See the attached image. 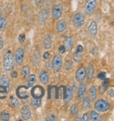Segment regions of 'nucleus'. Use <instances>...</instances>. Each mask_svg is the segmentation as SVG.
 I'll return each instance as SVG.
<instances>
[{
    "label": "nucleus",
    "mask_w": 114,
    "mask_h": 121,
    "mask_svg": "<svg viewBox=\"0 0 114 121\" xmlns=\"http://www.w3.org/2000/svg\"><path fill=\"white\" fill-rule=\"evenodd\" d=\"M14 55L12 51H7L3 60V67L5 71H11L14 68Z\"/></svg>",
    "instance_id": "1"
},
{
    "label": "nucleus",
    "mask_w": 114,
    "mask_h": 121,
    "mask_svg": "<svg viewBox=\"0 0 114 121\" xmlns=\"http://www.w3.org/2000/svg\"><path fill=\"white\" fill-rule=\"evenodd\" d=\"M94 109L96 110V112H107L110 109V104L105 99H98L94 104Z\"/></svg>",
    "instance_id": "2"
},
{
    "label": "nucleus",
    "mask_w": 114,
    "mask_h": 121,
    "mask_svg": "<svg viewBox=\"0 0 114 121\" xmlns=\"http://www.w3.org/2000/svg\"><path fill=\"white\" fill-rule=\"evenodd\" d=\"M84 22H85V17L83 13L81 12H77L72 17V23L75 26V27L80 28L83 26Z\"/></svg>",
    "instance_id": "3"
},
{
    "label": "nucleus",
    "mask_w": 114,
    "mask_h": 121,
    "mask_svg": "<svg viewBox=\"0 0 114 121\" xmlns=\"http://www.w3.org/2000/svg\"><path fill=\"white\" fill-rule=\"evenodd\" d=\"M62 67V57L61 55H55L52 60V69L55 72H59Z\"/></svg>",
    "instance_id": "4"
},
{
    "label": "nucleus",
    "mask_w": 114,
    "mask_h": 121,
    "mask_svg": "<svg viewBox=\"0 0 114 121\" xmlns=\"http://www.w3.org/2000/svg\"><path fill=\"white\" fill-rule=\"evenodd\" d=\"M96 6H97L96 0H87L85 2V5H84V11L86 12V14L88 15L92 14L95 12Z\"/></svg>",
    "instance_id": "5"
},
{
    "label": "nucleus",
    "mask_w": 114,
    "mask_h": 121,
    "mask_svg": "<svg viewBox=\"0 0 114 121\" xmlns=\"http://www.w3.org/2000/svg\"><path fill=\"white\" fill-rule=\"evenodd\" d=\"M24 55H25V52L22 48H18L16 50L15 55H14V61H15L16 64L18 66H20L21 64H22L23 60H24Z\"/></svg>",
    "instance_id": "6"
},
{
    "label": "nucleus",
    "mask_w": 114,
    "mask_h": 121,
    "mask_svg": "<svg viewBox=\"0 0 114 121\" xmlns=\"http://www.w3.org/2000/svg\"><path fill=\"white\" fill-rule=\"evenodd\" d=\"M44 89L42 88L41 86L39 85H36L32 88V91H31V94L33 97H35V98H41L43 96H44Z\"/></svg>",
    "instance_id": "7"
},
{
    "label": "nucleus",
    "mask_w": 114,
    "mask_h": 121,
    "mask_svg": "<svg viewBox=\"0 0 114 121\" xmlns=\"http://www.w3.org/2000/svg\"><path fill=\"white\" fill-rule=\"evenodd\" d=\"M28 86H25V85H20L17 88V96L18 97L21 98V99H25L28 97Z\"/></svg>",
    "instance_id": "8"
},
{
    "label": "nucleus",
    "mask_w": 114,
    "mask_h": 121,
    "mask_svg": "<svg viewBox=\"0 0 114 121\" xmlns=\"http://www.w3.org/2000/svg\"><path fill=\"white\" fill-rule=\"evenodd\" d=\"M62 15V7L60 4H57L54 5L53 9H52V17L54 19L57 20L61 18V16Z\"/></svg>",
    "instance_id": "9"
},
{
    "label": "nucleus",
    "mask_w": 114,
    "mask_h": 121,
    "mask_svg": "<svg viewBox=\"0 0 114 121\" xmlns=\"http://www.w3.org/2000/svg\"><path fill=\"white\" fill-rule=\"evenodd\" d=\"M75 78L79 82H82L84 81V79L86 78V69L84 67H80L77 70H76V74H75Z\"/></svg>",
    "instance_id": "10"
},
{
    "label": "nucleus",
    "mask_w": 114,
    "mask_h": 121,
    "mask_svg": "<svg viewBox=\"0 0 114 121\" xmlns=\"http://www.w3.org/2000/svg\"><path fill=\"white\" fill-rule=\"evenodd\" d=\"M83 46L78 45L77 48L75 50V52L73 55V60H75V62H80L83 59Z\"/></svg>",
    "instance_id": "11"
},
{
    "label": "nucleus",
    "mask_w": 114,
    "mask_h": 121,
    "mask_svg": "<svg viewBox=\"0 0 114 121\" xmlns=\"http://www.w3.org/2000/svg\"><path fill=\"white\" fill-rule=\"evenodd\" d=\"M88 32H89V34L91 38H94V37L96 35L97 33V24H96L95 21H91L90 22V26L88 27Z\"/></svg>",
    "instance_id": "12"
},
{
    "label": "nucleus",
    "mask_w": 114,
    "mask_h": 121,
    "mask_svg": "<svg viewBox=\"0 0 114 121\" xmlns=\"http://www.w3.org/2000/svg\"><path fill=\"white\" fill-rule=\"evenodd\" d=\"M21 117L24 120H28L31 117V109L28 105H24L21 109Z\"/></svg>",
    "instance_id": "13"
},
{
    "label": "nucleus",
    "mask_w": 114,
    "mask_h": 121,
    "mask_svg": "<svg viewBox=\"0 0 114 121\" xmlns=\"http://www.w3.org/2000/svg\"><path fill=\"white\" fill-rule=\"evenodd\" d=\"M94 72H95V70H94L93 65L90 64L88 66L87 69H86V76H87V80L89 82H90L92 81V79L94 77Z\"/></svg>",
    "instance_id": "14"
},
{
    "label": "nucleus",
    "mask_w": 114,
    "mask_h": 121,
    "mask_svg": "<svg viewBox=\"0 0 114 121\" xmlns=\"http://www.w3.org/2000/svg\"><path fill=\"white\" fill-rule=\"evenodd\" d=\"M73 44H74V41H73V39L71 37H68L65 39L64 40V48H65V51L69 52L71 49H72Z\"/></svg>",
    "instance_id": "15"
},
{
    "label": "nucleus",
    "mask_w": 114,
    "mask_h": 121,
    "mask_svg": "<svg viewBox=\"0 0 114 121\" xmlns=\"http://www.w3.org/2000/svg\"><path fill=\"white\" fill-rule=\"evenodd\" d=\"M66 28H67V23L65 20L61 19V20H59V21L57 22L56 29L59 33H62V32H64V31L66 30Z\"/></svg>",
    "instance_id": "16"
},
{
    "label": "nucleus",
    "mask_w": 114,
    "mask_h": 121,
    "mask_svg": "<svg viewBox=\"0 0 114 121\" xmlns=\"http://www.w3.org/2000/svg\"><path fill=\"white\" fill-rule=\"evenodd\" d=\"M85 92H86V85L82 82V83L80 84V86H79V89H78V92H77L78 98H79V99L83 98L84 96H85Z\"/></svg>",
    "instance_id": "17"
},
{
    "label": "nucleus",
    "mask_w": 114,
    "mask_h": 121,
    "mask_svg": "<svg viewBox=\"0 0 114 121\" xmlns=\"http://www.w3.org/2000/svg\"><path fill=\"white\" fill-rule=\"evenodd\" d=\"M39 81L41 83L43 84H47L49 81V76H48V74L46 72L45 70H42L40 74H39Z\"/></svg>",
    "instance_id": "18"
},
{
    "label": "nucleus",
    "mask_w": 114,
    "mask_h": 121,
    "mask_svg": "<svg viewBox=\"0 0 114 121\" xmlns=\"http://www.w3.org/2000/svg\"><path fill=\"white\" fill-rule=\"evenodd\" d=\"M48 15H49V11L48 9H44L40 11L39 13V19L41 22H45L48 18Z\"/></svg>",
    "instance_id": "19"
},
{
    "label": "nucleus",
    "mask_w": 114,
    "mask_h": 121,
    "mask_svg": "<svg viewBox=\"0 0 114 121\" xmlns=\"http://www.w3.org/2000/svg\"><path fill=\"white\" fill-rule=\"evenodd\" d=\"M72 97H73V92H72V90L70 87H68L66 89V91H65V103H69L71 99H72Z\"/></svg>",
    "instance_id": "20"
},
{
    "label": "nucleus",
    "mask_w": 114,
    "mask_h": 121,
    "mask_svg": "<svg viewBox=\"0 0 114 121\" xmlns=\"http://www.w3.org/2000/svg\"><path fill=\"white\" fill-rule=\"evenodd\" d=\"M52 47V39L50 34H48L44 38V48L46 49H50Z\"/></svg>",
    "instance_id": "21"
},
{
    "label": "nucleus",
    "mask_w": 114,
    "mask_h": 121,
    "mask_svg": "<svg viewBox=\"0 0 114 121\" xmlns=\"http://www.w3.org/2000/svg\"><path fill=\"white\" fill-rule=\"evenodd\" d=\"M89 95L90 97L92 100L96 99V97H97V89L96 86H90V91H89Z\"/></svg>",
    "instance_id": "22"
},
{
    "label": "nucleus",
    "mask_w": 114,
    "mask_h": 121,
    "mask_svg": "<svg viewBox=\"0 0 114 121\" xmlns=\"http://www.w3.org/2000/svg\"><path fill=\"white\" fill-rule=\"evenodd\" d=\"M90 99L89 97H83V110L87 111V110L90 109Z\"/></svg>",
    "instance_id": "23"
},
{
    "label": "nucleus",
    "mask_w": 114,
    "mask_h": 121,
    "mask_svg": "<svg viewBox=\"0 0 114 121\" xmlns=\"http://www.w3.org/2000/svg\"><path fill=\"white\" fill-rule=\"evenodd\" d=\"M7 93H8V91H7V88L4 87V85H0V99H4L7 97Z\"/></svg>",
    "instance_id": "24"
},
{
    "label": "nucleus",
    "mask_w": 114,
    "mask_h": 121,
    "mask_svg": "<svg viewBox=\"0 0 114 121\" xmlns=\"http://www.w3.org/2000/svg\"><path fill=\"white\" fill-rule=\"evenodd\" d=\"M90 119L93 121H99V120H102L101 118V116L99 115L98 113L95 111H92L90 112Z\"/></svg>",
    "instance_id": "25"
},
{
    "label": "nucleus",
    "mask_w": 114,
    "mask_h": 121,
    "mask_svg": "<svg viewBox=\"0 0 114 121\" xmlns=\"http://www.w3.org/2000/svg\"><path fill=\"white\" fill-rule=\"evenodd\" d=\"M0 80H1V83H2V85H4V87H6V88L8 89V87H9V83H10L8 76H6V75L1 76V78H0Z\"/></svg>",
    "instance_id": "26"
},
{
    "label": "nucleus",
    "mask_w": 114,
    "mask_h": 121,
    "mask_svg": "<svg viewBox=\"0 0 114 121\" xmlns=\"http://www.w3.org/2000/svg\"><path fill=\"white\" fill-rule=\"evenodd\" d=\"M6 25H7L6 18L2 15L0 17V31H4V29L6 27Z\"/></svg>",
    "instance_id": "27"
},
{
    "label": "nucleus",
    "mask_w": 114,
    "mask_h": 121,
    "mask_svg": "<svg viewBox=\"0 0 114 121\" xmlns=\"http://www.w3.org/2000/svg\"><path fill=\"white\" fill-rule=\"evenodd\" d=\"M21 75L24 76L25 78H28L30 75V69L27 66H24L21 69Z\"/></svg>",
    "instance_id": "28"
},
{
    "label": "nucleus",
    "mask_w": 114,
    "mask_h": 121,
    "mask_svg": "<svg viewBox=\"0 0 114 121\" xmlns=\"http://www.w3.org/2000/svg\"><path fill=\"white\" fill-rule=\"evenodd\" d=\"M31 104H32L33 107L37 108V107L40 106V104H41V100H40V98H35V97H33V98L31 99Z\"/></svg>",
    "instance_id": "29"
},
{
    "label": "nucleus",
    "mask_w": 114,
    "mask_h": 121,
    "mask_svg": "<svg viewBox=\"0 0 114 121\" xmlns=\"http://www.w3.org/2000/svg\"><path fill=\"white\" fill-rule=\"evenodd\" d=\"M29 80H28V87H32L34 83H35V80H36V76H35V75H32V76H30L29 77Z\"/></svg>",
    "instance_id": "30"
},
{
    "label": "nucleus",
    "mask_w": 114,
    "mask_h": 121,
    "mask_svg": "<svg viewBox=\"0 0 114 121\" xmlns=\"http://www.w3.org/2000/svg\"><path fill=\"white\" fill-rule=\"evenodd\" d=\"M19 103H18V100L17 97H11V106L12 107H18Z\"/></svg>",
    "instance_id": "31"
},
{
    "label": "nucleus",
    "mask_w": 114,
    "mask_h": 121,
    "mask_svg": "<svg viewBox=\"0 0 114 121\" xmlns=\"http://www.w3.org/2000/svg\"><path fill=\"white\" fill-rule=\"evenodd\" d=\"M70 112H71V114L74 116H76L79 112V109H78V106L76 104H73L70 108Z\"/></svg>",
    "instance_id": "32"
},
{
    "label": "nucleus",
    "mask_w": 114,
    "mask_h": 121,
    "mask_svg": "<svg viewBox=\"0 0 114 121\" xmlns=\"http://www.w3.org/2000/svg\"><path fill=\"white\" fill-rule=\"evenodd\" d=\"M0 118L2 119V120H4V121H8L10 119V115L9 113H7L6 112H3L1 114H0Z\"/></svg>",
    "instance_id": "33"
},
{
    "label": "nucleus",
    "mask_w": 114,
    "mask_h": 121,
    "mask_svg": "<svg viewBox=\"0 0 114 121\" xmlns=\"http://www.w3.org/2000/svg\"><path fill=\"white\" fill-rule=\"evenodd\" d=\"M108 82H109V81H105V82H103V84L101 85V87H100V93L101 94L105 93V91H106V89L108 87Z\"/></svg>",
    "instance_id": "34"
},
{
    "label": "nucleus",
    "mask_w": 114,
    "mask_h": 121,
    "mask_svg": "<svg viewBox=\"0 0 114 121\" xmlns=\"http://www.w3.org/2000/svg\"><path fill=\"white\" fill-rule=\"evenodd\" d=\"M73 63L71 60H67L66 63H65V69L66 70H70L72 69Z\"/></svg>",
    "instance_id": "35"
},
{
    "label": "nucleus",
    "mask_w": 114,
    "mask_h": 121,
    "mask_svg": "<svg viewBox=\"0 0 114 121\" xmlns=\"http://www.w3.org/2000/svg\"><path fill=\"white\" fill-rule=\"evenodd\" d=\"M82 120H89V115L88 113H84L82 117Z\"/></svg>",
    "instance_id": "36"
},
{
    "label": "nucleus",
    "mask_w": 114,
    "mask_h": 121,
    "mask_svg": "<svg viewBox=\"0 0 114 121\" xmlns=\"http://www.w3.org/2000/svg\"><path fill=\"white\" fill-rule=\"evenodd\" d=\"M25 39H26L25 34H21V35H19V37H18V39H19L20 42H23V41L25 40Z\"/></svg>",
    "instance_id": "37"
},
{
    "label": "nucleus",
    "mask_w": 114,
    "mask_h": 121,
    "mask_svg": "<svg viewBox=\"0 0 114 121\" xmlns=\"http://www.w3.org/2000/svg\"><path fill=\"white\" fill-rule=\"evenodd\" d=\"M4 47V40H3V38L2 37H0V50H2Z\"/></svg>",
    "instance_id": "38"
},
{
    "label": "nucleus",
    "mask_w": 114,
    "mask_h": 121,
    "mask_svg": "<svg viewBox=\"0 0 114 121\" xmlns=\"http://www.w3.org/2000/svg\"><path fill=\"white\" fill-rule=\"evenodd\" d=\"M59 51H60L61 53H65V52H66L63 46H60V47H59Z\"/></svg>",
    "instance_id": "39"
},
{
    "label": "nucleus",
    "mask_w": 114,
    "mask_h": 121,
    "mask_svg": "<svg viewBox=\"0 0 114 121\" xmlns=\"http://www.w3.org/2000/svg\"><path fill=\"white\" fill-rule=\"evenodd\" d=\"M47 119H48V120H55V117H54V115H51V116H49V117H48Z\"/></svg>",
    "instance_id": "40"
},
{
    "label": "nucleus",
    "mask_w": 114,
    "mask_h": 121,
    "mask_svg": "<svg viewBox=\"0 0 114 121\" xmlns=\"http://www.w3.org/2000/svg\"><path fill=\"white\" fill-rule=\"evenodd\" d=\"M109 94L111 95V97H114V91H113V89H111V90L109 91Z\"/></svg>",
    "instance_id": "41"
},
{
    "label": "nucleus",
    "mask_w": 114,
    "mask_h": 121,
    "mask_svg": "<svg viewBox=\"0 0 114 121\" xmlns=\"http://www.w3.org/2000/svg\"><path fill=\"white\" fill-rule=\"evenodd\" d=\"M11 75H12V76L13 78H16V77H17V72H15V71H12Z\"/></svg>",
    "instance_id": "42"
},
{
    "label": "nucleus",
    "mask_w": 114,
    "mask_h": 121,
    "mask_svg": "<svg viewBox=\"0 0 114 121\" xmlns=\"http://www.w3.org/2000/svg\"><path fill=\"white\" fill-rule=\"evenodd\" d=\"M49 58V53H45L44 54V59H48Z\"/></svg>",
    "instance_id": "43"
},
{
    "label": "nucleus",
    "mask_w": 114,
    "mask_h": 121,
    "mask_svg": "<svg viewBox=\"0 0 114 121\" xmlns=\"http://www.w3.org/2000/svg\"><path fill=\"white\" fill-rule=\"evenodd\" d=\"M2 16V10H1V8H0V17Z\"/></svg>",
    "instance_id": "44"
},
{
    "label": "nucleus",
    "mask_w": 114,
    "mask_h": 121,
    "mask_svg": "<svg viewBox=\"0 0 114 121\" xmlns=\"http://www.w3.org/2000/svg\"><path fill=\"white\" fill-rule=\"evenodd\" d=\"M0 78H1V71H0Z\"/></svg>",
    "instance_id": "45"
}]
</instances>
